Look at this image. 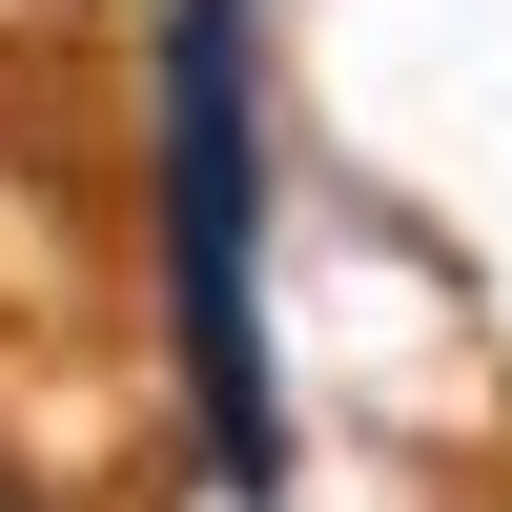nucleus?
<instances>
[{
    "mask_svg": "<svg viewBox=\"0 0 512 512\" xmlns=\"http://www.w3.org/2000/svg\"><path fill=\"white\" fill-rule=\"evenodd\" d=\"M0 512H41V492H21V472H0Z\"/></svg>",
    "mask_w": 512,
    "mask_h": 512,
    "instance_id": "f03ea898",
    "label": "nucleus"
},
{
    "mask_svg": "<svg viewBox=\"0 0 512 512\" xmlns=\"http://www.w3.org/2000/svg\"><path fill=\"white\" fill-rule=\"evenodd\" d=\"M164 349L226 512H287V390H267V103L246 0H164Z\"/></svg>",
    "mask_w": 512,
    "mask_h": 512,
    "instance_id": "f257e3e1",
    "label": "nucleus"
}]
</instances>
